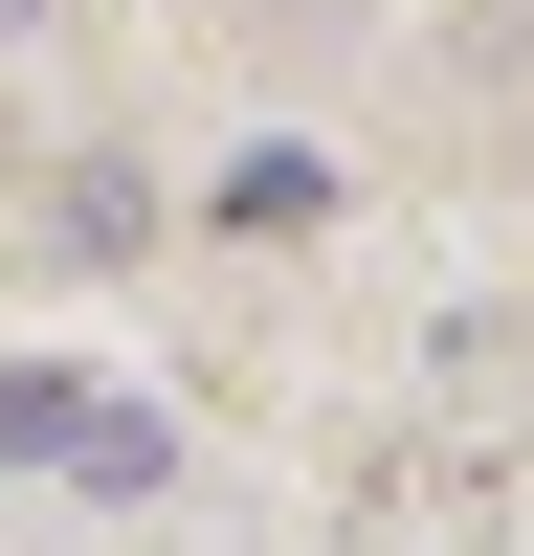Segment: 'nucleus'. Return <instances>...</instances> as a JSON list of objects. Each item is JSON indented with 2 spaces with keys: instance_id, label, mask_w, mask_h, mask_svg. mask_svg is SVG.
<instances>
[{
  "instance_id": "f03ea898",
  "label": "nucleus",
  "mask_w": 534,
  "mask_h": 556,
  "mask_svg": "<svg viewBox=\"0 0 534 556\" xmlns=\"http://www.w3.org/2000/svg\"><path fill=\"white\" fill-rule=\"evenodd\" d=\"M334 201V156H312V134H245V156H223V223H312Z\"/></svg>"
},
{
  "instance_id": "f257e3e1",
  "label": "nucleus",
  "mask_w": 534,
  "mask_h": 556,
  "mask_svg": "<svg viewBox=\"0 0 534 556\" xmlns=\"http://www.w3.org/2000/svg\"><path fill=\"white\" fill-rule=\"evenodd\" d=\"M0 445H23V468H89V490H156V468H178V424H134V401H89L67 356H44V379H0Z\"/></svg>"
},
{
  "instance_id": "7ed1b4c3",
  "label": "nucleus",
  "mask_w": 534,
  "mask_h": 556,
  "mask_svg": "<svg viewBox=\"0 0 534 556\" xmlns=\"http://www.w3.org/2000/svg\"><path fill=\"white\" fill-rule=\"evenodd\" d=\"M0 23H44V0H0Z\"/></svg>"
}]
</instances>
